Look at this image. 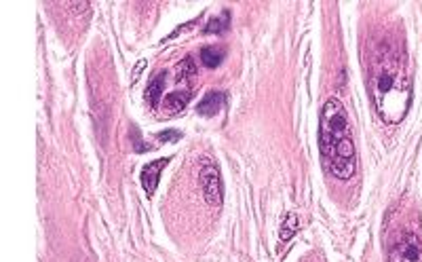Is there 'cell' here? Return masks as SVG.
Returning a JSON list of instances; mask_svg holds the SVG:
<instances>
[{
  "label": "cell",
  "mask_w": 422,
  "mask_h": 262,
  "mask_svg": "<svg viewBox=\"0 0 422 262\" xmlns=\"http://www.w3.org/2000/svg\"><path fill=\"white\" fill-rule=\"evenodd\" d=\"M369 91L376 112L384 123L397 125L405 119L411 102V83L405 53L399 47L390 43L378 47L369 68Z\"/></svg>",
  "instance_id": "1"
},
{
  "label": "cell",
  "mask_w": 422,
  "mask_h": 262,
  "mask_svg": "<svg viewBox=\"0 0 422 262\" xmlns=\"http://www.w3.org/2000/svg\"><path fill=\"white\" fill-rule=\"evenodd\" d=\"M319 148L323 167L338 180H348L357 169V152L346 110L340 100L329 98L321 110Z\"/></svg>",
  "instance_id": "2"
},
{
  "label": "cell",
  "mask_w": 422,
  "mask_h": 262,
  "mask_svg": "<svg viewBox=\"0 0 422 262\" xmlns=\"http://www.w3.org/2000/svg\"><path fill=\"white\" fill-rule=\"evenodd\" d=\"M388 262H422V241L418 235H403L390 249Z\"/></svg>",
  "instance_id": "3"
},
{
  "label": "cell",
  "mask_w": 422,
  "mask_h": 262,
  "mask_svg": "<svg viewBox=\"0 0 422 262\" xmlns=\"http://www.w3.org/2000/svg\"><path fill=\"white\" fill-rule=\"evenodd\" d=\"M201 186H203V195L207 199L209 205H220L222 203V178H220V171L213 163H207L203 169H201Z\"/></svg>",
  "instance_id": "4"
},
{
  "label": "cell",
  "mask_w": 422,
  "mask_h": 262,
  "mask_svg": "<svg viewBox=\"0 0 422 262\" xmlns=\"http://www.w3.org/2000/svg\"><path fill=\"white\" fill-rule=\"evenodd\" d=\"M169 163V159H157L152 163H148L142 171V186L148 195H152L159 186V180H161V171L163 167Z\"/></svg>",
  "instance_id": "5"
},
{
  "label": "cell",
  "mask_w": 422,
  "mask_h": 262,
  "mask_svg": "<svg viewBox=\"0 0 422 262\" xmlns=\"http://www.w3.org/2000/svg\"><path fill=\"white\" fill-rule=\"evenodd\" d=\"M224 106H226V93H222V91H209L203 98V102L199 104L197 110L203 117H216L220 110H224Z\"/></svg>",
  "instance_id": "6"
},
{
  "label": "cell",
  "mask_w": 422,
  "mask_h": 262,
  "mask_svg": "<svg viewBox=\"0 0 422 262\" xmlns=\"http://www.w3.org/2000/svg\"><path fill=\"white\" fill-rule=\"evenodd\" d=\"M165 81H167V72H159L157 77H152L148 89H146V102L157 108L159 102H161V96H163V89H165Z\"/></svg>",
  "instance_id": "7"
},
{
  "label": "cell",
  "mask_w": 422,
  "mask_h": 262,
  "mask_svg": "<svg viewBox=\"0 0 422 262\" xmlns=\"http://www.w3.org/2000/svg\"><path fill=\"white\" fill-rule=\"evenodd\" d=\"M190 96H192V91H184V89H178V91L169 93V96L165 98V110L171 112V114L184 110L186 104H188V100H190Z\"/></svg>",
  "instance_id": "8"
},
{
  "label": "cell",
  "mask_w": 422,
  "mask_h": 262,
  "mask_svg": "<svg viewBox=\"0 0 422 262\" xmlns=\"http://www.w3.org/2000/svg\"><path fill=\"white\" fill-rule=\"evenodd\" d=\"M224 55H226V51L222 47H205L201 51V62L205 68H218L222 64Z\"/></svg>",
  "instance_id": "9"
},
{
  "label": "cell",
  "mask_w": 422,
  "mask_h": 262,
  "mask_svg": "<svg viewBox=\"0 0 422 262\" xmlns=\"http://www.w3.org/2000/svg\"><path fill=\"white\" fill-rule=\"evenodd\" d=\"M228 26H230V13L224 11L222 15L209 20V24L205 26V32H207V34H222V32L228 30Z\"/></svg>",
  "instance_id": "10"
},
{
  "label": "cell",
  "mask_w": 422,
  "mask_h": 262,
  "mask_svg": "<svg viewBox=\"0 0 422 262\" xmlns=\"http://www.w3.org/2000/svg\"><path fill=\"white\" fill-rule=\"evenodd\" d=\"M176 74H178V83H184V81L190 83V81L194 79V74H197V68H194L192 60L186 58L184 62H180L178 68H176Z\"/></svg>",
  "instance_id": "11"
},
{
  "label": "cell",
  "mask_w": 422,
  "mask_h": 262,
  "mask_svg": "<svg viewBox=\"0 0 422 262\" xmlns=\"http://www.w3.org/2000/svg\"><path fill=\"white\" fill-rule=\"evenodd\" d=\"M298 226H300L298 218H296L294 214H289V216L285 218L283 226H281V241H287V239H291V235L298 230Z\"/></svg>",
  "instance_id": "12"
},
{
  "label": "cell",
  "mask_w": 422,
  "mask_h": 262,
  "mask_svg": "<svg viewBox=\"0 0 422 262\" xmlns=\"http://www.w3.org/2000/svg\"><path fill=\"white\" fill-rule=\"evenodd\" d=\"M159 138H161L163 142H165V140H173V142H176V140H180V133H178V131H165V133H161Z\"/></svg>",
  "instance_id": "13"
}]
</instances>
